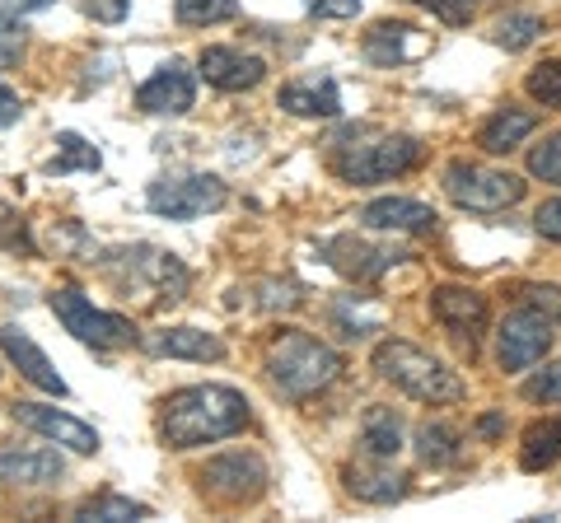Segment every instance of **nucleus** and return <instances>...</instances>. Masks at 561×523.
I'll return each instance as SVG.
<instances>
[{
	"label": "nucleus",
	"instance_id": "2f4dec72",
	"mask_svg": "<svg viewBox=\"0 0 561 523\" xmlns=\"http://www.w3.org/2000/svg\"><path fill=\"white\" fill-rule=\"evenodd\" d=\"M0 248H10V253H28V257L38 253V243H33L24 216L14 211V206H5V201H0Z\"/></svg>",
	"mask_w": 561,
	"mask_h": 523
},
{
	"label": "nucleus",
	"instance_id": "f704fd0d",
	"mask_svg": "<svg viewBox=\"0 0 561 523\" xmlns=\"http://www.w3.org/2000/svg\"><path fill=\"white\" fill-rule=\"evenodd\" d=\"M257 309H295V304H300L305 300V294H300V286H290V281H276V276H272V281H257Z\"/></svg>",
	"mask_w": 561,
	"mask_h": 523
},
{
	"label": "nucleus",
	"instance_id": "0eeeda50",
	"mask_svg": "<svg viewBox=\"0 0 561 523\" xmlns=\"http://www.w3.org/2000/svg\"><path fill=\"white\" fill-rule=\"evenodd\" d=\"M202 496L216 500V504H230V510H239V504H253L262 491H267V463H262V453L253 449H234V453H216L202 473Z\"/></svg>",
	"mask_w": 561,
	"mask_h": 523
},
{
	"label": "nucleus",
	"instance_id": "dca6fc26",
	"mask_svg": "<svg viewBox=\"0 0 561 523\" xmlns=\"http://www.w3.org/2000/svg\"><path fill=\"white\" fill-rule=\"evenodd\" d=\"M365 230H379V234H431L435 230V211L426 201H412V197H379L360 211Z\"/></svg>",
	"mask_w": 561,
	"mask_h": 523
},
{
	"label": "nucleus",
	"instance_id": "b1692460",
	"mask_svg": "<svg viewBox=\"0 0 561 523\" xmlns=\"http://www.w3.org/2000/svg\"><path fill=\"white\" fill-rule=\"evenodd\" d=\"M360 444L370 458H398L402 449V416L393 407H370L365 411V426H360Z\"/></svg>",
	"mask_w": 561,
	"mask_h": 523
},
{
	"label": "nucleus",
	"instance_id": "bb28decb",
	"mask_svg": "<svg viewBox=\"0 0 561 523\" xmlns=\"http://www.w3.org/2000/svg\"><path fill=\"white\" fill-rule=\"evenodd\" d=\"M76 519L80 523H122V519H150V510L131 496H90L76 504Z\"/></svg>",
	"mask_w": 561,
	"mask_h": 523
},
{
	"label": "nucleus",
	"instance_id": "c9c22d12",
	"mask_svg": "<svg viewBox=\"0 0 561 523\" xmlns=\"http://www.w3.org/2000/svg\"><path fill=\"white\" fill-rule=\"evenodd\" d=\"M412 5L431 10L435 20H445V24H468V20H472V10H478L482 0H412Z\"/></svg>",
	"mask_w": 561,
	"mask_h": 523
},
{
	"label": "nucleus",
	"instance_id": "39448f33",
	"mask_svg": "<svg viewBox=\"0 0 561 523\" xmlns=\"http://www.w3.org/2000/svg\"><path fill=\"white\" fill-rule=\"evenodd\" d=\"M51 313L61 318V327L76 341L84 346H94V351H117V346H131L140 333H136V323L127 318V313H108V309H94L90 294H80V290H51Z\"/></svg>",
	"mask_w": 561,
	"mask_h": 523
},
{
	"label": "nucleus",
	"instance_id": "79ce46f5",
	"mask_svg": "<svg viewBox=\"0 0 561 523\" xmlns=\"http://www.w3.org/2000/svg\"><path fill=\"white\" fill-rule=\"evenodd\" d=\"M501 430H505V416H501V411H486L482 421H478V434H482V440H496Z\"/></svg>",
	"mask_w": 561,
	"mask_h": 523
},
{
	"label": "nucleus",
	"instance_id": "6e6552de",
	"mask_svg": "<svg viewBox=\"0 0 561 523\" xmlns=\"http://www.w3.org/2000/svg\"><path fill=\"white\" fill-rule=\"evenodd\" d=\"M552 341H557V323L548 313H538L534 304H519L505 313V323L496 333V364L505 374H524L552 351Z\"/></svg>",
	"mask_w": 561,
	"mask_h": 523
},
{
	"label": "nucleus",
	"instance_id": "20e7f679",
	"mask_svg": "<svg viewBox=\"0 0 561 523\" xmlns=\"http://www.w3.org/2000/svg\"><path fill=\"white\" fill-rule=\"evenodd\" d=\"M421 160H426V146L416 136H379L370 146H346L337 160H332V173L342 183H356V187H370V183H389L412 173Z\"/></svg>",
	"mask_w": 561,
	"mask_h": 523
},
{
	"label": "nucleus",
	"instance_id": "4be33fe9",
	"mask_svg": "<svg viewBox=\"0 0 561 523\" xmlns=\"http://www.w3.org/2000/svg\"><path fill=\"white\" fill-rule=\"evenodd\" d=\"M538 127V117L534 113H524V108H501L496 117H486L482 121V131H478V146L486 154H511L519 141H529Z\"/></svg>",
	"mask_w": 561,
	"mask_h": 523
},
{
	"label": "nucleus",
	"instance_id": "f3484780",
	"mask_svg": "<svg viewBox=\"0 0 561 523\" xmlns=\"http://www.w3.org/2000/svg\"><path fill=\"white\" fill-rule=\"evenodd\" d=\"M66 477V458L57 449H10L0 453V481L10 486H57Z\"/></svg>",
	"mask_w": 561,
	"mask_h": 523
},
{
	"label": "nucleus",
	"instance_id": "9b49d317",
	"mask_svg": "<svg viewBox=\"0 0 561 523\" xmlns=\"http://www.w3.org/2000/svg\"><path fill=\"white\" fill-rule=\"evenodd\" d=\"M431 313L468 346V351L478 346V337L486 333V318H491L486 300L472 286H440V290H431Z\"/></svg>",
	"mask_w": 561,
	"mask_h": 523
},
{
	"label": "nucleus",
	"instance_id": "7ed1b4c3",
	"mask_svg": "<svg viewBox=\"0 0 561 523\" xmlns=\"http://www.w3.org/2000/svg\"><path fill=\"white\" fill-rule=\"evenodd\" d=\"M375 374L383 383H393L402 397L426 403V407L459 403V397L468 393V383L454 374L445 360H435L431 351H421V346H412V341H379L375 346Z\"/></svg>",
	"mask_w": 561,
	"mask_h": 523
},
{
	"label": "nucleus",
	"instance_id": "6ab92c4d",
	"mask_svg": "<svg viewBox=\"0 0 561 523\" xmlns=\"http://www.w3.org/2000/svg\"><path fill=\"white\" fill-rule=\"evenodd\" d=\"M346 491L365 504H393L408 496V477L393 473L389 458H375V467H365V463L346 467Z\"/></svg>",
	"mask_w": 561,
	"mask_h": 523
},
{
	"label": "nucleus",
	"instance_id": "e433bc0d",
	"mask_svg": "<svg viewBox=\"0 0 561 523\" xmlns=\"http://www.w3.org/2000/svg\"><path fill=\"white\" fill-rule=\"evenodd\" d=\"M524 304H534L538 313H548L552 323H561V290L557 286H524Z\"/></svg>",
	"mask_w": 561,
	"mask_h": 523
},
{
	"label": "nucleus",
	"instance_id": "a878e982",
	"mask_svg": "<svg viewBox=\"0 0 561 523\" xmlns=\"http://www.w3.org/2000/svg\"><path fill=\"white\" fill-rule=\"evenodd\" d=\"M76 168H84V173H99L103 168V154L84 141V136H76V131H61L57 136V154L43 164V173H51V178H66V173H76Z\"/></svg>",
	"mask_w": 561,
	"mask_h": 523
},
{
	"label": "nucleus",
	"instance_id": "1a4fd4ad",
	"mask_svg": "<svg viewBox=\"0 0 561 523\" xmlns=\"http://www.w3.org/2000/svg\"><path fill=\"white\" fill-rule=\"evenodd\" d=\"M225 183L216 173H183V178H154L146 187V206L160 220H197L206 211H220L225 206Z\"/></svg>",
	"mask_w": 561,
	"mask_h": 523
},
{
	"label": "nucleus",
	"instance_id": "c756f323",
	"mask_svg": "<svg viewBox=\"0 0 561 523\" xmlns=\"http://www.w3.org/2000/svg\"><path fill=\"white\" fill-rule=\"evenodd\" d=\"M524 90H529V98L542 103V108H557L561 113V61L534 66L529 80H524Z\"/></svg>",
	"mask_w": 561,
	"mask_h": 523
},
{
	"label": "nucleus",
	"instance_id": "473e14b6",
	"mask_svg": "<svg viewBox=\"0 0 561 523\" xmlns=\"http://www.w3.org/2000/svg\"><path fill=\"white\" fill-rule=\"evenodd\" d=\"M529 173L538 183H561V131L529 150Z\"/></svg>",
	"mask_w": 561,
	"mask_h": 523
},
{
	"label": "nucleus",
	"instance_id": "f03ea898",
	"mask_svg": "<svg viewBox=\"0 0 561 523\" xmlns=\"http://www.w3.org/2000/svg\"><path fill=\"white\" fill-rule=\"evenodd\" d=\"M262 370H267V383L286 403H309L313 393H323L342 379V356L328 341L300 333V327H280L267 341Z\"/></svg>",
	"mask_w": 561,
	"mask_h": 523
},
{
	"label": "nucleus",
	"instance_id": "aec40b11",
	"mask_svg": "<svg viewBox=\"0 0 561 523\" xmlns=\"http://www.w3.org/2000/svg\"><path fill=\"white\" fill-rule=\"evenodd\" d=\"M426 51V38L412 24H375L365 33V61L375 66H402Z\"/></svg>",
	"mask_w": 561,
	"mask_h": 523
},
{
	"label": "nucleus",
	"instance_id": "a19ab883",
	"mask_svg": "<svg viewBox=\"0 0 561 523\" xmlns=\"http://www.w3.org/2000/svg\"><path fill=\"white\" fill-rule=\"evenodd\" d=\"M24 117V98L10 90V84H0V127H14V121Z\"/></svg>",
	"mask_w": 561,
	"mask_h": 523
},
{
	"label": "nucleus",
	"instance_id": "7c9ffc66",
	"mask_svg": "<svg viewBox=\"0 0 561 523\" xmlns=\"http://www.w3.org/2000/svg\"><path fill=\"white\" fill-rule=\"evenodd\" d=\"M24 43H28V24H24V14H14L0 5V71L5 66H14L24 57Z\"/></svg>",
	"mask_w": 561,
	"mask_h": 523
},
{
	"label": "nucleus",
	"instance_id": "f257e3e1",
	"mask_svg": "<svg viewBox=\"0 0 561 523\" xmlns=\"http://www.w3.org/2000/svg\"><path fill=\"white\" fill-rule=\"evenodd\" d=\"M253 421L249 397L225 383H192L164 397L160 407V440L164 449H197V444H220L234 440Z\"/></svg>",
	"mask_w": 561,
	"mask_h": 523
},
{
	"label": "nucleus",
	"instance_id": "9d476101",
	"mask_svg": "<svg viewBox=\"0 0 561 523\" xmlns=\"http://www.w3.org/2000/svg\"><path fill=\"white\" fill-rule=\"evenodd\" d=\"M197 103V80L183 61H164L146 84L136 90V108L150 117H183Z\"/></svg>",
	"mask_w": 561,
	"mask_h": 523
},
{
	"label": "nucleus",
	"instance_id": "cd10ccee",
	"mask_svg": "<svg viewBox=\"0 0 561 523\" xmlns=\"http://www.w3.org/2000/svg\"><path fill=\"white\" fill-rule=\"evenodd\" d=\"M173 14L183 28H210L239 20V0H173Z\"/></svg>",
	"mask_w": 561,
	"mask_h": 523
},
{
	"label": "nucleus",
	"instance_id": "393cba45",
	"mask_svg": "<svg viewBox=\"0 0 561 523\" xmlns=\"http://www.w3.org/2000/svg\"><path fill=\"white\" fill-rule=\"evenodd\" d=\"M416 458L426 467H449L463 458V444H459V430L445 426V421H421L416 426Z\"/></svg>",
	"mask_w": 561,
	"mask_h": 523
},
{
	"label": "nucleus",
	"instance_id": "412c9836",
	"mask_svg": "<svg viewBox=\"0 0 561 523\" xmlns=\"http://www.w3.org/2000/svg\"><path fill=\"white\" fill-rule=\"evenodd\" d=\"M276 108H286L290 117H337L342 98L332 80H295L276 94Z\"/></svg>",
	"mask_w": 561,
	"mask_h": 523
},
{
	"label": "nucleus",
	"instance_id": "ddd939ff",
	"mask_svg": "<svg viewBox=\"0 0 561 523\" xmlns=\"http://www.w3.org/2000/svg\"><path fill=\"white\" fill-rule=\"evenodd\" d=\"M14 421L28 426L33 434H43V440H57L76 453H99V430L84 426L80 416H70L61 407H43V403H14Z\"/></svg>",
	"mask_w": 561,
	"mask_h": 523
},
{
	"label": "nucleus",
	"instance_id": "c85d7f7f",
	"mask_svg": "<svg viewBox=\"0 0 561 523\" xmlns=\"http://www.w3.org/2000/svg\"><path fill=\"white\" fill-rule=\"evenodd\" d=\"M538 33H542V20H538V14H511V20H501V24H496V33H491V38H496L505 51H524V47H534V43H538Z\"/></svg>",
	"mask_w": 561,
	"mask_h": 523
},
{
	"label": "nucleus",
	"instance_id": "ea45409f",
	"mask_svg": "<svg viewBox=\"0 0 561 523\" xmlns=\"http://www.w3.org/2000/svg\"><path fill=\"white\" fill-rule=\"evenodd\" d=\"M80 5H84V14H94L99 24H122L131 10V0H80Z\"/></svg>",
	"mask_w": 561,
	"mask_h": 523
},
{
	"label": "nucleus",
	"instance_id": "72a5a7b5",
	"mask_svg": "<svg viewBox=\"0 0 561 523\" xmlns=\"http://www.w3.org/2000/svg\"><path fill=\"white\" fill-rule=\"evenodd\" d=\"M524 397H529V403H561V360L542 364L538 374L524 379Z\"/></svg>",
	"mask_w": 561,
	"mask_h": 523
},
{
	"label": "nucleus",
	"instance_id": "4468645a",
	"mask_svg": "<svg viewBox=\"0 0 561 523\" xmlns=\"http://www.w3.org/2000/svg\"><path fill=\"white\" fill-rule=\"evenodd\" d=\"M197 71L206 75V84H216V90L239 94V90H257V84L267 80V61L253 57V51H239V47H202Z\"/></svg>",
	"mask_w": 561,
	"mask_h": 523
},
{
	"label": "nucleus",
	"instance_id": "5701e85b",
	"mask_svg": "<svg viewBox=\"0 0 561 523\" xmlns=\"http://www.w3.org/2000/svg\"><path fill=\"white\" fill-rule=\"evenodd\" d=\"M552 463H561V416H542L524 430L519 440V467L524 473H548Z\"/></svg>",
	"mask_w": 561,
	"mask_h": 523
},
{
	"label": "nucleus",
	"instance_id": "a211bd4d",
	"mask_svg": "<svg viewBox=\"0 0 561 523\" xmlns=\"http://www.w3.org/2000/svg\"><path fill=\"white\" fill-rule=\"evenodd\" d=\"M328 262L337 267L342 276H351V281H375V276H383L398 262V253H383V248H370V243H360L356 234H342V239H328L323 243Z\"/></svg>",
	"mask_w": 561,
	"mask_h": 523
},
{
	"label": "nucleus",
	"instance_id": "4c0bfd02",
	"mask_svg": "<svg viewBox=\"0 0 561 523\" xmlns=\"http://www.w3.org/2000/svg\"><path fill=\"white\" fill-rule=\"evenodd\" d=\"M534 230H538L542 239L561 243V197H552V201L538 206V211H534Z\"/></svg>",
	"mask_w": 561,
	"mask_h": 523
},
{
	"label": "nucleus",
	"instance_id": "2eb2a0df",
	"mask_svg": "<svg viewBox=\"0 0 561 523\" xmlns=\"http://www.w3.org/2000/svg\"><path fill=\"white\" fill-rule=\"evenodd\" d=\"M0 351H5V360L20 370L33 388H43V393H51V397H70V388H66V379L51 370V360L38 351V341H33L24 327H14V323H5L0 327Z\"/></svg>",
	"mask_w": 561,
	"mask_h": 523
},
{
	"label": "nucleus",
	"instance_id": "58836bf2",
	"mask_svg": "<svg viewBox=\"0 0 561 523\" xmlns=\"http://www.w3.org/2000/svg\"><path fill=\"white\" fill-rule=\"evenodd\" d=\"M309 14L313 20H356L360 0H309Z\"/></svg>",
	"mask_w": 561,
	"mask_h": 523
},
{
	"label": "nucleus",
	"instance_id": "423d86ee",
	"mask_svg": "<svg viewBox=\"0 0 561 523\" xmlns=\"http://www.w3.org/2000/svg\"><path fill=\"white\" fill-rule=\"evenodd\" d=\"M524 187L529 183L505 168H486V164H468V160H454L445 168V197L472 216H496L505 206L524 201Z\"/></svg>",
	"mask_w": 561,
	"mask_h": 523
},
{
	"label": "nucleus",
	"instance_id": "f8f14e48",
	"mask_svg": "<svg viewBox=\"0 0 561 523\" xmlns=\"http://www.w3.org/2000/svg\"><path fill=\"white\" fill-rule=\"evenodd\" d=\"M136 341L154 360H192V364L225 360V341L216 333H202V327H154V333H140Z\"/></svg>",
	"mask_w": 561,
	"mask_h": 523
}]
</instances>
